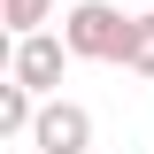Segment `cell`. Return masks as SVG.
I'll return each instance as SVG.
<instances>
[{
    "label": "cell",
    "mask_w": 154,
    "mask_h": 154,
    "mask_svg": "<svg viewBox=\"0 0 154 154\" xmlns=\"http://www.w3.org/2000/svg\"><path fill=\"white\" fill-rule=\"evenodd\" d=\"M116 69L154 77V8H146V16H131V38H123V62H116Z\"/></svg>",
    "instance_id": "obj_5"
},
{
    "label": "cell",
    "mask_w": 154,
    "mask_h": 154,
    "mask_svg": "<svg viewBox=\"0 0 154 154\" xmlns=\"http://www.w3.org/2000/svg\"><path fill=\"white\" fill-rule=\"evenodd\" d=\"M62 62H77L62 31H23L16 46H8V77H23L31 93H54L62 85Z\"/></svg>",
    "instance_id": "obj_3"
},
{
    "label": "cell",
    "mask_w": 154,
    "mask_h": 154,
    "mask_svg": "<svg viewBox=\"0 0 154 154\" xmlns=\"http://www.w3.org/2000/svg\"><path fill=\"white\" fill-rule=\"evenodd\" d=\"M31 154H93V108L46 93L38 100V123H31Z\"/></svg>",
    "instance_id": "obj_2"
},
{
    "label": "cell",
    "mask_w": 154,
    "mask_h": 154,
    "mask_svg": "<svg viewBox=\"0 0 154 154\" xmlns=\"http://www.w3.org/2000/svg\"><path fill=\"white\" fill-rule=\"evenodd\" d=\"M38 100H46V93H31L23 77H8V85H0V131H8V139H31V123H38Z\"/></svg>",
    "instance_id": "obj_4"
},
{
    "label": "cell",
    "mask_w": 154,
    "mask_h": 154,
    "mask_svg": "<svg viewBox=\"0 0 154 154\" xmlns=\"http://www.w3.org/2000/svg\"><path fill=\"white\" fill-rule=\"evenodd\" d=\"M0 23H8V38L46 31V23H54V0H0Z\"/></svg>",
    "instance_id": "obj_6"
},
{
    "label": "cell",
    "mask_w": 154,
    "mask_h": 154,
    "mask_svg": "<svg viewBox=\"0 0 154 154\" xmlns=\"http://www.w3.org/2000/svg\"><path fill=\"white\" fill-rule=\"evenodd\" d=\"M62 38H69L77 62H123V38H131V16L116 0H77L62 16Z\"/></svg>",
    "instance_id": "obj_1"
}]
</instances>
